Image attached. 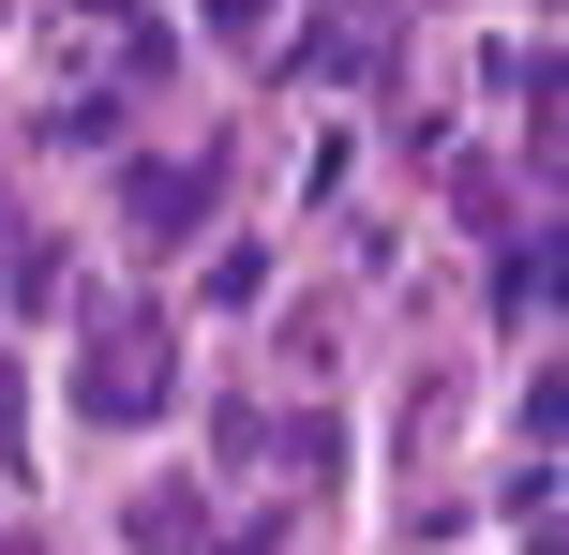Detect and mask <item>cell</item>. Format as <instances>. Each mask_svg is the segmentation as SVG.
Segmentation results:
<instances>
[{"mask_svg":"<svg viewBox=\"0 0 569 555\" xmlns=\"http://www.w3.org/2000/svg\"><path fill=\"white\" fill-rule=\"evenodd\" d=\"M76 420H166L180 390V330L150 316V300H106V316H76Z\"/></svg>","mask_w":569,"mask_h":555,"instance_id":"1","label":"cell"},{"mask_svg":"<svg viewBox=\"0 0 569 555\" xmlns=\"http://www.w3.org/2000/svg\"><path fill=\"white\" fill-rule=\"evenodd\" d=\"M210 196H226V166H210V150H150V166H120V226L150 240V256H180V240H210Z\"/></svg>","mask_w":569,"mask_h":555,"instance_id":"2","label":"cell"},{"mask_svg":"<svg viewBox=\"0 0 569 555\" xmlns=\"http://www.w3.org/2000/svg\"><path fill=\"white\" fill-rule=\"evenodd\" d=\"M120 541H136V555H210V496H196V480H150V496L120 511Z\"/></svg>","mask_w":569,"mask_h":555,"instance_id":"3","label":"cell"},{"mask_svg":"<svg viewBox=\"0 0 569 555\" xmlns=\"http://www.w3.org/2000/svg\"><path fill=\"white\" fill-rule=\"evenodd\" d=\"M0 300H16V316H46V300H76V256H60L46 226H0Z\"/></svg>","mask_w":569,"mask_h":555,"instance_id":"4","label":"cell"},{"mask_svg":"<svg viewBox=\"0 0 569 555\" xmlns=\"http://www.w3.org/2000/svg\"><path fill=\"white\" fill-rule=\"evenodd\" d=\"M540 300H555V226H540V210H525V240H495V316H540Z\"/></svg>","mask_w":569,"mask_h":555,"instance_id":"5","label":"cell"},{"mask_svg":"<svg viewBox=\"0 0 569 555\" xmlns=\"http://www.w3.org/2000/svg\"><path fill=\"white\" fill-rule=\"evenodd\" d=\"M210 16H226V30H256V16H270V0H210Z\"/></svg>","mask_w":569,"mask_h":555,"instance_id":"6","label":"cell"},{"mask_svg":"<svg viewBox=\"0 0 569 555\" xmlns=\"http://www.w3.org/2000/svg\"><path fill=\"white\" fill-rule=\"evenodd\" d=\"M0 555H16V541H0Z\"/></svg>","mask_w":569,"mask_h":555,"instance_id":"7","label":"cell"}]
</instances>
